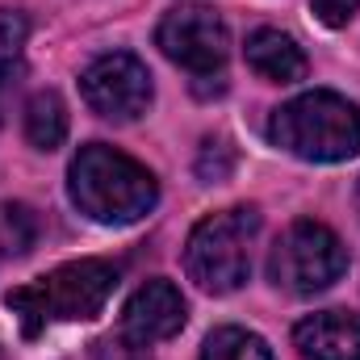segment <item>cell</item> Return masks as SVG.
Wrapping results in <instances>:
<instances>
[{
	"instance_id": "obj_1",
	"label": "cell",
	"mask_w": 360,
	"mask_h": 360,
	"mask_svg": "<svg viewBox=\"0 0 360 360\" xmlns=\"http://www.w3.org/2000/svg\"><path fill=\"white\" fill-rule=\"evenodd\" d=\"M68 188H72V201L80 205V214H89L92 222H105V226H130V222L147 218L160 201L155 176L139 160H130L105 143L80 147V155L68 168Z\"/></svg>"
},
{
	"instance_id": "obj_2",
	"label": "cell",
	"mask_w": 360,
	"mask_h": 360,
	"mask_svg": "<svg viewBox=\"0 0 360 360\" xmlns=\"http://www.w3.org/2000/svg\"><path fill=\"white\" fill-rule=\"evenodd\" d=\"M269 139L310 164H340L360 155V105L327 89L302 92L281 105L269 122Z\"/></svg>"
},
{
	"instance_id": "obj_3",
	"label": "cell",
	"mask_w": 360,
	"mask_h": 360,
	"mask_svg": "<svg viewBox=\"0 0 360 360\" xmlns=\"http://www.w3.org/2000/svg\"><path fill=\"white\" fill-rule=\"evenodd\" d=\"M117 289V269L109 260H72L38 276L34 285L13 289L4 302L21 319L25 335H38L46 323H89L105 310Z\"/></svg>"
},
{
	"instance_id": "obj_4",
	"label": "cell",
	"mask_w": 360,
	"mask_h": 360,
	"mask_svg": "<svg viewBox=\"0 0 360 360\" xmlns=\"http://www.w3.org/2000/svg\"><path fill=\"white\" fill-rule=\"evenodd\" d=\"M256 231H260V214L252 205H235V210L201 218L184 243L188 276L205 293H235L252 272Z\"/></svg>"
},
{
	"instance_id": "obj_5",
	"label": "cell",
	"mask_w": 360,
	"mask_h": 360,
	"mask_svg": "<svg viewBox=\"0 0 360 360\" xmlns=\"http://www.w3.org/2000/svg\"><path fill=\"white\" fill-rule=\"evenodd\" d=\"M348 272V248L323 222H293L269 256V281L293 297H314Z\"/></svg>"
},
{
	"instance_id": "obj_6",
	"label": "cell",
	"mask_w": 360,
	"mask_h": 360,
	"mask_svg": "<svg viewBox=\"0 0 360 360\" xmlns=\"http://www.w3.org/2000/svg\"><path fill=\"white\" fill-rule=\"evenodd\" d=\"M155 42H160V51L172 63H180L193 76L222 72L226 51H231V34H226L222 17L214 8H205V4H176V8H168L160 30H155Z\"/></svg>"
},
{
	"instance_id": "obj_7",
	"label": "cell",
	"mask_w": 360,
	"mask_h": 360,
	"mask_svg": "<svg viewBox=\"0 0 360 360\" xmlns=\"http://www.w3.org/2000/svg\"><path fill=\"white\" fill-rule=\"evenodd\" d=\"M80 92H84L92 113H101L109 122H134L151 105V72L134 55L113 51V55H101L84 68Z\"/></svg>"
},
{
	"instance_id": "obj_8",
	"label": "cell",
	"mask_w": 360,
	"mask_h": 360,
	"mask_svg": "<svg viewBox=\"0 0 360 360\" xmlns=\"http://www.w3.org/2000/svg\"><path fill=\"white\" fill-rule=\"evenodd\" d=\"M188 319V306L180 297V289L172 281H147L130 293L126 310H122V335L130 344H160L172 340Z\"/></svg>"
},
{
	"instance_id": "obj_9",
	"label": "cell",
	"mask_w": 360,
	"mask_h": 360,
	"mask_svg": "<svg viewBox=\"0 0 360 360\" xmlns=\"http://www.w3.org/2000/svg\"><path fill=\"white\" fill-rule=\"evenodd\" d=\"M293 344L306 360H360V319L348 310H323L293 327Z\"/></svg>"
},
{
	"instance_id": "obj_10",
	"label": "cell",
	"mask_w": 360,
	"mask_h": 360,
	"mask_svg": "<svg viewBox=\"0 0 360 360\" xmlns=\"http://www.w3.org/2000/svg\"><path fill=\"white\" fill-rule=\"evenodd\" d=\"M248 68L260 80H272V84H297V80H306L310 59H306V51L289 34H281V30H256L248 38Z\"/></svg>"
},
{
	"instance_id": "obj_11",
	"label": "cell",
	"mask_w": 360,
	"mask_h": 360,
	"mask_svg": "<svg viewBox=\"0 0 360 360\" xmlns=\"http://www.w3.org/2000/svg\"><path fill=\"white\" fill-rule=\"evenodd\" d=\"M25 139L38 151H55L68 139V105L59 92H38L25 105Z\"/></svg>"
},
{
	"instance_id": "obj_12",
	"label": "cell",
	"mask_w": 360,
	"mask_h": 360,
	"mask_svg": "<svg viewBox=\"0 0 360 360\" xmlns=\"http://www.w3.org/2000/svg\"><path fill=\"white\" fill-rule=\"evenodd\" d=\"M201 360H272V348L248 327H218L210 331Z\"/></svg>"
},
{
	"instance_id": "obj_13",
	"label": "cell",
	"mask_w": 360,
	"mask_h": 360,
	"mask_svg": "<svg viewBox=\"0 0 360 360\" xmlns=\"http://www.w3.org/2000/svg\"><path fill=\"white\" fill-rule=\"evenodd\" d=\"M38 243V218L30 205L4 201L0 205V256H25Z\"/></svg>"
},
{
	"instance_id": "obj_14",
	"label": "cell",
	"mask_w": 360,
	"mask_h": 360,
	"mask_svg": "<svg viewBox=\"0 0 360 360\" xmlns=\"http://www.w3.org/2000/svg\"><path fill=\"white\" fill-rule=\"evenodd\" d=\"M25 17L21 13H8V8H0V80L8 76V68L17 63V55H21V46H25Z\"/></svg>"
},
{
	"instance_id": "obj_15",
	"label": "cell",
	"mask_w": 360,
	"mask_h": 360,
	"mask_svg": "<svg viewBox=\"0 0 360 360\" xmlns=\"http://www.w3.org/2000/svg\"><path fill=\"white\" fill-rule=\"evenodd\" d=\"M231 168H235V155H231V147L218 139H210L205 143V151H201V160H197V176L201 180H222V176H231Z\"/></svg>"
},
{
	"instance_id": "obj_16",
	"label": "cell",
	"mask_w": 360,
	"mask_h": 360,
	"mask_svg": "<svg viewBox=\"0 0 360 360\" xmlns=\"http://www.w3.org/2000/svg\"><path fill=\"white\" fill-rule=\"evenodd\" d=\"M310 8H314V17H319L327 30H340V25L352 21V13L360 8V0H310Z\"/></svg>"
},
{
	"instance_id": "obj_17",
	"label": "cell",
	"mask_w": 360,
	"mask_h": 360,
	"mask_svg": "<svg viewBox=\"0 0 360 360\" xmlns=\"http://www.w3.org/2000/svg\"><path fill=\"white\" fill-rule=\"evenodd\" d=\"M92 360H151V356L143 352V344H130L126 335H117V340H101L92 348Z\"/></svg>"
},
{
	"instance_id": "obj_18",
	"label": "cell",
	"mask_w": 360,
	"mask_h": 360,
	"mask_svg": "<svg viewBox=\"0 0 360 360\" xmlns=\"http://www.w3.org/2000/svg\"><path fill=\"white\" fill-rule=\"evenodd\" d=\"M356 210H360V184H356Z\"/></svg>"
}]
</instances>
